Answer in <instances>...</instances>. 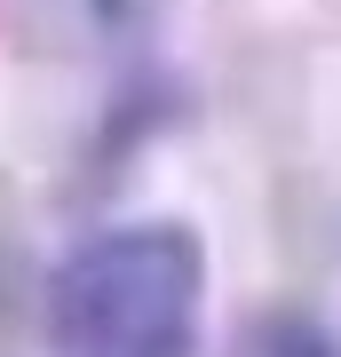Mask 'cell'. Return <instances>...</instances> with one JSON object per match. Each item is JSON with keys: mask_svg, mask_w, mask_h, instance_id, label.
Returning <instances> with one entry per match:
<instances>
[{"mask_svg": "<svg viewBox=\"0 0 341 357\" xmlns=\"http://www.w3.org/2000/svg\"><path fill=\"white\" fill-rule=\"evenodd\" d=\"M206 310V246L183 222H112L48 278V333L72 357H190Z\"/></svg>", "mask_w": 341, "mask_h": 357, "instance_id": "1", "label": "cell"}, {"mask_svg": "<svg viewBox=\"0 0 341 357\" xmlns=\"http://www.w3.org/2000/svg\"><path fill=\"white\" fill-rule=\"evenodd\" d=\"M238 357H341V333L310 310H262V318H246Z\"/></svg>", "mask_w": 341, "mask_h": 357, "instance_id": "2", "label": "cell"}]
</instances>
